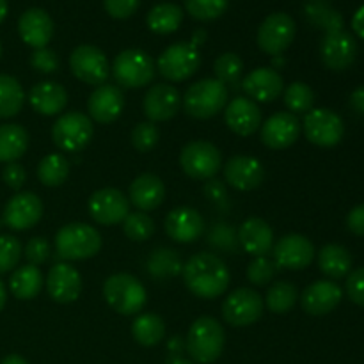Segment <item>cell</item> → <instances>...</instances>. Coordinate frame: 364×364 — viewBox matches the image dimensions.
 <instances>
[{
    "instance_id": "cell-1",
    "label": "cell",
    "mask_w": 364,
    "mask_h": 364,
    "mask_svg": "<svg viewBox=\"0 0 364 364\" xmlns=\"http://www.w3.org/2000/svg\"><path fill=\"white\" fill-rule=\"evenodd\" d=\"M226 263L210 252H198L183 265V281L199 299H217L230 287Z\"/></svg>"
},
{
    "instance_id": "cell-2",
    "label": "cell",
    "mask_w": 364,
    "mask_h": 364,
    "mask_svg": "<svg viewBox=\"0 0 364 364\" xmlns=\"http://www.w3.org/2000/svg\"><path fill=\"white\" fill-rule=\"evenodd\" d=\"M226 345V333L219 320L201 316L191 326L185 340L188 355L199 364H212L223 355Z\"/></svg>"
},
{
    "instance_id": "cell-3",
    "label": "cell",
    "mask_w": 364,
    "mask_h": 364,
    "mask_svg": "<svg viewBox=\"0 0 364 364\" xmlns=\"http://www.w3.org/2000/svg\"><path fill=\"white\" fill-rule=\"evenodd\" d=\"M57 255L66 262H82L96 256L102 249V235L85 223H71L55 235Z\"/></svg>"
},
{
    "instance_id": "cell-4",
    "label": "cell",
    "mask_w": 364,
    "mask_h": 364,
    "mask_svg": "<svg viewBox=\"0 0 364 364\" xmlns=\"http://www.w3.org/2000/svg\"><path fill=\"white\" fill-rule=\"evenodd\" d=\"M228 105V87L217 78H203L185 91L183 110L194 119H210Z\"/></svg>"
},
{
    "instance_id": "cell-5",
    "label": "cell",
    "mask_w": 364,
    "mask_h": 364,
    "mask_svg": "<svg viewBox=\"0 0 364 364\" xmlns=\"http://www.w3.org/2000/svg\"><path fill=\"white\" fill-rule=\"evenodd\" d=\"M103 297L116 313L124 316L137 315L148 301L146 288L132 274H114L103 284Z\"/></svg>"
},
{
    "instance_id": "cell-6",
    "label": "cell",
    "mask_w": 364,
    "mask_h": 364,
    "mask_svg": "<svg viewBox=\"0 0 364 364\" xmlns=\"http://www.w3.org/2000/svg\"><path fill=\"white\" fill-rule=\"evenodd\" d=\"M155 63L144 50H123L112 63V75L124 89H139L155 78Z\"/></svg>"
},
{
    "instance_id": "cell-7",
    "label": "cell",
    "mask_w": 364,
    "mask_h": 364,
    "mask_svg": "<svg viewBox=\"0 0 364 364\" xmlns=\"http://www.w3.org/2000/svg\"><path fill=\"white\" fill-rule=\"evenodd\" d=\"M95 135L91 117L85 114L66 112L53 123L52 139L53 144L64 153H78L91 142Z\"/></svg>"
},
{
    "instance_id": "cell-8",
    "label": "cell",
    "mask_w": 364,
    "mask_h": 364,
    "mask_svg": "<svg viewBox=\"0 0 364 364\" xmlns=\"http://www.w3.org/2000/svg\"><path fill=\"white\" fill-rule=\"evenodd\" d=\"M180 166L194 180H210L223 169V155L210 141H191L181 149Z\"/></svg>"
},
{
    "instance_id": "cell-9",
    "label": "cell",
    "mask_w": 364,
    "mask_h": 364,
    "mask_svg": "<svg viewBox=\"0 0 364 364\" xmlns=\"http://www.w3.org/2000/svg\"><path fill=\"white\" fill-rule=\"evenodd\" d=\"M201 66V55L199 50L191 43H174L167 46L159 57L160 75L169 82L188 80Z\"/></svg>"
},
{
    "instance_id": "cell-10",
    "label": "cell",
    "mask_w": 364,
    "mask_h": 364,
    "mask_svg": "<svg viewBox=\"0 0 364 364\" xmlns=\"http://www.w3.org/2000/svg\"><path fill=\"white\" fill-rule=\"evenodd\" d=\"M304 134L309 142L320 148H333L340 144L345 135L341 117L331 109H311L304 116Z\"/></svg>"
},
{
    "instance_id": "cell-11",
    "label": "cell",
    "mask_w": 364,
    "mask_h": 364,
    "mask_svg": "<svg viewBox=\"0 0 364 364\" xmlns=\"http://www.w3.org/2000/svg\"><path fill=\"white\" fill-rule=\"evenodd\" d=\"M265 309L263 297L252 288H238L226 297L223 304V316L230 326L247 327L258 322Z\"/></svg>"
},
{
    "instance_id": "cell-12",
    "label": "cell",
    "mask_w": 364,
    "mask_h": 364,
    "mask_svg": "<svg viewBox=\"0 0 364 364\" xmlns=\"http://www.w3.org/2000/svg\"><path fill=\"white\" fill-rule=\"evenodd\" d=\"M70 68L75 77L89 85H103L110 75V64L105 53L92 45H80L71 52Z\"/></svg>"
},
{
    "instance_id": "cell-13",
    "label": "cell",
    "mask_w": 364,
    "mask_h": 364,
    "mask_svg": "<svg viewBox=\"0 0 364 364\" xmlns=\"http://www.w3.org/2000/svg\"><path fill=\"white\" fill-rule=\"evenodd\" d=\"M295 21L287 13H274L262 21L256 41L269 55H281L295 39Z\"/></svg>"
},
{
    "instance_id": "cell-14",
    "label": "cell",
    "mask_w": 364,
    "mask_h": 364,
    "mask_svg": "<svg viewBox=\"0 0 364 364\" xmlns=\"http://www.w3.org/2000/svg\"><path fill=\"white\" fill-rule=\"evenodd\" d=\"M130 213V201L117 188H100L89 198V215L96 224H121Z\"/></svg>"
},
{
    "instance_id": "cell-15",
    "label": "cell",
    "mask_w": 364,
    "mask_h": 364,
    "mask_svg": "<svg viewBox=\"0 0 364 364\" xmlns=\"http://www.w3.org/2000/svg\"><path fill=\"white\" fill-rule=\"evenodd\" d=\"M272 256L277 269L302 270L315 258V247L304 235L291 233L277 240L272 247Z\"/></svg>"
},
{
    "instance_id": "cell-16",
    "label": "cell",
    "mask_w": 364,
    "mask_h": 364,
    "mask_svg": "<svg viewBox=\"0 0 364 364\" xmlns=\"http://www.w3.org/2000/svg\"><path fill=\"white\" fill-rule=\"evenodd\" d=\"M43 217V201L34 192H18L4 208V223L14 231L34 228Z\"/></svg>"
},
{
    "instance_id": "cell-17",
    "label": "cell",
    "mask_w": 364,
    "mask_h": 364,
    "mask_svg": "<svg viewBox=\"0 0 364 364\" xmlns=\"http://www.w3.org/2000/svg\"><path fill=\"white\" fill-rule=\"evenodd\" d=\"M355 55H358V43L345 31H331L320 43L322 63L333 71H345L350 68Z\"/></svg>"
},
{
    "instance_id": "cell-18",
    "label": "cell",
    "mask_w": 364,
    "mask_h": 364,
    "mask_svg": "<svg viewBox=\"0 0 364 364\" xmlns=\"http://www.w3.org/2000/svg\"><path fill=\"white\" fill-rule=\"evenodd\" d=\"M262 142L270 149H287L301 135V121L291 112H276L262 124Z\"/></svg>"
},
{
    "instance_id": "cell-19",
    "label": "cell",
    "mask_w": 364,
    "mask_h": 364,
    "mask_svg": "<svg viewBox=\"0 0 364 364\" xmlns=\"http://www.w3.org/2000/svg\"><path fill=\"white\" fill-rule=\"evenodd\" d=\"M224 178L230 187L247 192L258 188L265 180V167L255 156L235 155L224 166Z\"/></svg>"
},
{
    "instance_id": "cell-20",
    "label": "cell",
    "mask_w": 364,
    "mask_h": 364,
    "mask_svg": "<svg viewBox=\"0 0 364 364\" xmlns=\"http://www.w3.org/2000/svg\"><path fill=\"white\" fill-rule=\"evenodd\" d=\"M181 107V96L171 84H155L148 89L142 102V110L151 123L173 119Z\"/></svg>"
},
{
    "instance_id": "cell-21",
    "label": "cell",
    "mask_w": 364,
    "mask_h": 364,
    "mask_svg": "<svg viewBox=\"0 0 364 364\" xmlns=\"http://www.w3.org/2000/svg\"><path fill=\"white\" fill-rule=\"evenodd\" d=\"M166 233L171 240L180 244H192L199 240L205 231V220L201 213L191 206H178L166 217Z\"/></svg>"
},
{
    "instance_id": "cell-22",
    "label": "cell",
    "mask_w": 364,
    "mask_h": 364,
    "mask_svg": "<svg viewBox=\"0 0 364 364\" xmlns=\"http://www.w3.org/2000/svg\"><path fill=\"white\" fill-rule=\"evenodd\" d=\"M48 295L59 304L75 302L82 294V276L70 263H57L46 277Z\"/></svg>"
},
{
    "instance_id": "cell-23",
    "label": "cell",
    "mask_w": 364,
    "mask_h": 364,
    "mask_svg": "<svg viewBox=\"0 0 364 364\" xmlns=\"http://www.w3.org/2000/svg\"><path fill=\"white\" fill-rule=\"evenodd\" d=\"M224 121L233 134L249 137L262 127V110L252 100L237 96L224 109Z\"/></svg>"
},
{
    "instance_id": "cell-24",
    "label": "cell",
    "mask_w": 364,
    "mask_h": 364,
    "mask_svg": "<svg viewBox=\"0 0 364 364\" xmlns=\"http://www.w3.org/2000/svg\"><path fill=\"white\" fill-rule=\"evenodd\" d=\"M242 89L252 102L270 103L279 98L284 82L279 71L274 68H256L242 80Z\"/></svg>"
},
{
    "instance_id": "cell-25",
    "label": "cell",
    "mask_w": 364,
    "mask_h": 364,
    "mask_svg": "<svg viewBox=\"0 0 364 364\" xmlns=\"http://www.w3.org/2000/svg\"><path fill=\"white\" fill-rule=\"evenodd\" d=\"M124 109V96L117 85L103 84L91 92L87 110L96 123L109 124L121 116Z\"/></svg>"
},
{
    "instance_id": "cell-26",
    "label": "cell",
    "mask_w": 364,
    "mask_h": 364,
    "mask_svg": "<svg viewBox=\"0 0 364 364\" xmlns=\"http://www.w3.org/2000/svg\"><path fill=\"white\" fill-rule=\"evenodd\" d=\"M343 291L333 281H315L301 295V304L306 313L313 316L329 315L341 302Z\"/></svg>"
},
{
    "instance_id": "cell-27",
    "label": "cell",
    "mask_w": 364,
    "mask_h": 364,
    "mask_svg": "<svg viewBox=\"0 0 364 364\" xmlns=\"http://www.w3.org/2000/svg\"><path fill=\"white\" fill-rule=\"evenodd\" d=\"M20 38L32 48H46L53 38V20L39 7L27 9L18 21Z\"/></svg>"
},
{
    "instance_id": "cell-28",
    "label": "cell",
    "mask_w": 364,
    "mask_h": 364,
    "mask_svg": "<svg viewBox=\"0 0 364 364\" xmlns=\"http://www.w3.org/2000/svg\"><path fill=\"white\" fill-rule=\"evenodd\" d=\"M238 244L255 258L267 256L274 247V231L267 220L251 217L238 228Z\"/></svg>"
},
{
    "instance_id": "cell-29",
    "label": "cell",
    "mask_w": 364,
    "mask_h": 364,
    "mask_svg": "<svg viewBox=\"0 0 364 364\" xmlns=\"http://www.w3.org/2000/svg\"><path fill=\"white\" fill-rule=\"evenodd\" d=\"M166 199V185L156 174L144 173L130 185V201L141 212L156 210Z\"/></svg>"
},
{
    "instance_id": "cell-30",
    "label": "cell",
    "mask_w": 364,
    "mask_h": 364,
    "mask_svg": "<svg viewBox=\"0 0 364 364\" xmlns=\"http://www.w3.org/2000/svg\"><path fill=\"white\" fill-rule=\"evenodd\" d=\"M28 103L41 116H57L68 105V91L57 82H39L28 92Z\"/></svg>"
},
{
    "instance_id": "cell-31",
    "label": "cell",
    "mask_w": 364,
    "mask_h": 364,
    "mask_svg": "<svg viewBox=\"0 0 364 364\" xmlns=\"http://www.w3.org/2000/svg\"><path fill=\"white\" fill-rule=\"evenodd\" d=\"M28 134L20 124H0V162L13 164L25 155Z\"/></svg>"
},
{
    "instance_id": "cell-32",
    "label": "cell",
    "mask_w": 364,
    "mask_h": 364,
    "mask_svg": "<svg viewBox=\"0 0 364 364\" xmlns=\"http://www.w3.org/2000/svg\"><path fill=\"white\" fill-rule=\"evenodd\" d=\"M318 267L331 279H341L352 269V255L343 245L329 244L320 249Z\"/></svg>"
},
{
    "instance_id": "cell-33",
    "label": "cell",
    "mask_w": 364,
    "mask_h": 364,
    "mask_svg": "<svg viewBox=\"0 0 364 364\" xmlns=\"http://www.w3.org/2000/svg\"><path fill=\"white\" fill-rule=\"evenodd\" d=\"M11 294L20 301H31L38 297L43 288L41 270L34 265H23L16 269L9 281Z\"/></svg>"
},
{
    "instance_id": "cell-34",
    "label": "cell",
    "mask_w": 364,
    "mask_h": 364,
    "mask_svg": "<svg viewBox=\"0 0 364 364\" xmlns=\"http://www.w3.org/2000/svg\"><path fill=\"white\" fill-rule=\"evenodd\" d=\"M146 21H148L149 31H153L155 34H173L180 28L181 21H183V11L176 4L164 2L149 11Z\"/></svg>"
},
{
    "instance_id": "cell-35",
    "label": "cell",
    "mask_w": 364,
    "mask_h": 364,
    "mask_svg": "<svg viewBox=\"0 0 364 364\" xmlns=\"http://www.w3.org/2000/svg\"><path fill=\"white\" fill-rule=\"evenodd\" d=\"M132 334L142 347H155L166 338V323L155 313H142L134 320Z\"/></svg>"
},
{
    "instance_id": "cell-36",
    "label": "cell",
    "mask_w": 364,
    "mask_h": 364,
    "mask_svg": "<svg viewBox=\"0 0 364 364\" xmlns=\"http://www.w3.org/2000/svg\"><path fill=\"white\" fill-rule=\"evenodd\" d=\"M25 103V92L20 82L11 75H0V119L14 117Z\"/></svg>"
},
{
    "instance_id": "cell-37",
    "label": "cell",
    "mask_w": 364,
    "mask_h": 364,
    "mask_svg": "<svg viewBox=\"0 0 364 364\" xmlns=\"http://www.w3.org/2000/svg\"><path fill=\"white\" fill-rule=\"evenodd\" d=\"M70 176V160L60 153L46 155L38 166V178L45 187H60Z\"/></svg>"
},
{
    "instance_id": "cell-38",
    "label": "cell",
    "mask_w": 364,
    "mask_h": 364,
    "mask_svg": "<svg viewBox=\"0 0 364 364\" xmlns=\"http://www.w3.org/2000/svg\"><path fill=\"white\" fill-rule=\"evenodd\" d=\"M299 299V291L294 283L290 281H277V283L270 284L269 291H267V299L263 302L267 304L269 311L276 313V315H284V313L291 311Z\"/></svg>"
},
{
    "instance_id": "cell-39",
    "label": "cell",
    "mask_w": 364,
    "mask_h": 364,
    "mask_svg": "<svg viewBox=\"0 0 364 364\" xmlns=\"http://www.w3.org/2000/svg\"><path fill=\"white\" fill-rule=\"evenodd\" d=\"M284 105L291 114H308L315 103V92L304 82H294L283 92Z\"/></svg>"
},
{
    "instance_id": "cell-40",
    "label": "cell",
    "mask_w": 364,
    "mask_h": 364,
    "mask_svg": "<svg viewBox=\"0 0 364 364\" xmlns=\"http://www.w3.org/2000/svg\"><path fill=\"white\" fill-rule=\"evenodd\" d=\"M148 269L151 276L164 279V277H173L180 274L183 270V265L178 258L176 251H173V249H156L155 252H151Z\"/></svg>"
},
{
    "instance_id": "cell-41",
    "label": "cell",
    "mask_w": 364,
    "mask_h": 364,
    "mask_svg": "<svg viewBox=\"0 0 364 364\" xmlns=\"http://www.w3.org/2000/svg\"><path fill=\"white\" fill-rule=\"evenodd\" d=\"M121 224L132 242H146L155 233V220L146 212H130Z\"/></svg>"
},
{
    "instance_id": "cell-42",
    "label": "cell",
    "mask_w": 364,
    "mask_h": 364,
    "mask_svg": "<svg viewBox=\"0 0 364 364\" xmlns=\"http://www.w3.org/2000/svg\"><path fill=\"white\" fill-rule=\"evenodd\" d=\"M242 70H244V63H242V59L237 53H223L213 63V71L217 75V80L223 82L226 87L228 85H237L240 82Z\"/></svg>"
},
{
    "instance_id": "cell-43",
    "label": "cell",
    "mask_w": 364,
    "mask_h": 364,
    "mask_svg": "<svg viewBox=\"0 0 364 364\" xmlns=\"http://www.w3.org/2000/svg\"><path fill=\"white\" fill-rule=\"evenodd\" d=\"M185 7L196 20L212 21L226 13L228 0H185Z\"/></svg>"
},
{
    "instance_id": "cell-44",
    "label": "cell",
    "mask_w": 364,
    "mask_h": 364,
    "mask_svg": "<svg viewBox=\"0 0 364 364\" xmlns=\"http://www.w3.org/2000/svg\"><path fill=\"white\" fill-rule=\"evenodd\" d=\"M20 240L13 235H0V274H7L16 269L21 258Z\"/></svg>"
},
{
    "instance_id": "cell-45",
    "label": "cell",
    "mask_w": 364,
    "mask_h": 364,
    "mask_svg": "<svg viewBox=\"0 0 364 364\" xmlns=\"http://www.w3.org/2000/svg\"><path fill=\"white\" fill-rule=\"evenodd\" d=\"M160 141V132L155 127V123L151 121H146V123H139L137 127L132 132V144L137 151L148 153L151 149L156 148Z\"/></svg>"
},
{
    "instance_id": "cell-46",
    "label": "cell",
    "mask_w": 364,
    "mask_h": 364,
    "mask_svg": "<svg viewBox=\"0 0 364 364\" xmlns=\"http://www.w3.org/2000/svg\"><path fill=\"white\" fill-rule=\"evenodd\" d=\"M277 272V265L267 256L255 258L247 267V279L256 287H267V283L274 279Z\"/></svg>"
},
{
    "instance_id": "cell-47",
    "label": "cell",
    "mask_w": 364,
    "mask_h": 364,
    "mask_svg": "<svg viewBox=\"0 0 364 364\" xmlns=\"http://www.w3.org/2000/svg\"><path fill=\"white\" fill-rule=\"evenodd\" d=\"M50 251H52V247L45 237H34L25 245V258H27L28 265L39 267L50 258Z\"/></svg>"
},
{
    "instance_id": "cell-48",
    "label": "cell",
    "mask_w": 364,
    "mask_h": 364,
    "mask_svg": "<svg viewBox=\"0 0 364 364\" xmlns=\"http://www.w3.org/2000/svg\"><path fill=\"white\" fill-rule=\"evenodd\" d=\"M31 64L36 71H39V73H53V71H57V68H59V59H57L53 50L38 48L32 53Z\"/></svg>"
},
{
    "instance_id": "cell-49",
    "label": "cell",
    "mask_w": 364,
    "mask_h": 364,
    "mask_svg": "<svg viewBox=\"0 0 364 364\" xmlns=\"http://www.w3.org/2000/svg\"><path fill=\"white\" fill-rule=\"evenodd\" d=\"M141 0H103L105 11L116 20H124L130 18L137 11Z\"/></svg>"
},
{
    "instance_id": "cell-50",
    "label": "cell",
    "mask_w": 364,
    "mask_h": 364,
    "mask_svg": "<svg viewBox=\"0 0 364 364\" xmlns=\"http://www.w3.org/2000/svg\"><path fill=\"white\" fill-rule=\"evenodd\" d=\"M347 295L354 304L364 308V267L355 269L347 279Z\"/></svg>"
},
{
    "instance_id": "cell-51",
    "label": "cell",
    "mask_w": 364,
    "mask_h": 364,
    "mask_svg": "<svg viewBox=\"0 0 364 364\" xmlns=\"http://www.w3.org/2000/svg\"><path fill=\"white\" fill-rule=\"evenodd\" d=\"M2 178H4V181L7 183V187L13 188V191H20V188L23 187L27 173H25L23 166L13 162V164H7V166L4 167Z\"/></svg>"
},
{
    "instance_id": "cell-52",
    "label": "cell",
    "mask_w": 364,
    "mask_h": 364,
    "mask_svg": "<svg viewBox=\"0 0 364 364\" xmlns=\"http://www.w3.org/2000/svg\"><path fill=\"white\" fill-rule=\"evenodd\" d=\"M347 228L358 237H364V203L350 210L347 217Z\"/></svg>"
},
{
    "instance_id": "cell-53",
    "label": "cell",
    "mask_w": 364,
    "mask_h": 364,
    "mask_svg": "<svg viewBox=\"0 0 364 364\" xmlns=\"http://www.w3.org/2000/svg\"><path fill=\"white\" fill-rule=\"evenodd\" d=\"M205 192H206V196L212 199H220L226 196V188H224L223 181H217V180L210 181V183L205 187Z\"/></svg>"
},
{
    "instance_id": "cell-54",
    "label": "cell",
    "mask_w": 364,
    "mask_h": 364,
    "mask_svg": "<svg viewBox=\"0 0 364 364\" xmlns=\"http://www.w3.org/2000/svg\"><path fill=\"white\" fill-rule=\"evenodd\" d=\"M350 107L355 110V112L364 114V85L355 89L350 96Z\"/></svg>"
},
{
    "instance_id": "cell-55",
    "label": "cell",
    "mask_w": 364,
    "mask_h": 364,
    "mask_svg": "<svg viewBox=\"0 0 364 364\" xmlns=\"http://www.w3.org/2000/svg\"><path fill=\"white\" fill-rule=\"evenodd\" d=\"M352 28H354V32L359 38L364 39V6L352 18Z\"/></svg>"
},
{
    "instance_id": "cell-56",
    "label": "cell",
    "mask_w": 364,
    "mask_h": 364,
    "mask_svg": "<svg viewBox=\"0 0 364 364\" xmlns=\"http://www.w3.org/2000/svg\"><path fill=\"white\" fill-rule=\"evenodd\" d=\"M181 348H183V341L180 340V338H173V340L169 341V350L171 354H173V358H178V354L181 352Z\"/></svg>"
},
{
    "instance_id": "cell-57",
    "label": "cell",
    "mask_w": 364,
    "mask_h": 364,
    "mask_svg": "<svg viewBox=\"0 0 364 364\" xmlns=\"http://www.w3.org/2000/svg\"><path fill=\"white\" fill-rule=\"evenodd\" d=\"M0 364H28V361L18 354H9L2 359V363Z\"/></svg>"
},
{
    "instance_id": "cell-58",
    "label": "cell",
    "mask_w": 364,
    "mask_h": 364,
    "mask_svg": "<svg viewBox=\"0 0 364 364\" xmlns=\"http://www.w3.org/2000/svg\"><path fill=\"white\" fill-rule=\"evenodd\" d=\"M6 301H7V291H6V287H4V283L0 281V311H2L4 306H6Z\"/></svg>"
},
{
    "instance_id": "cell-59",
    "label": "cell",
    "mask_w": 364,
    "mask_h": 364,
    "mask_svg": "<svg viewBox=\"0 0 364 364\" xmlns=\"http://www.w3.org/2000/svg\"><path fill=\"white\" fill-rule=\"evenodd\" d=\"M7 16V0H0V23L6 20Z\"/></svg>"
},
{
    "instance_id": "cell-60",
    "label": "cell",
    "mask_w": 364,
    "mask_h": 364,
    "mask_svg": "<svg viewBox=\"0 0 364 364\" xmlns=\"http://www.w3.org/2000/svg\"><path fill=\"white\" fill-rule=\"evenodd\" d=\"M167 364H194V363L188 361V359H185V358H181V355H178V358H171Z\"/></svg>"
},
{
    "instance_id": "cell-61",
    "label": "cell",
    "mask_w": 364,
    "mask_h": 364,
    "mask_svg": "<svg viewBox=\"0 0 364 364\" xmlns=\"http://www.w3.org/2000/svg\"><path fill=\"white\" fill-rule=\"evenodd\" d=\"M0 55H2V45H0Z\"/></svg>"
}]
</instances>
